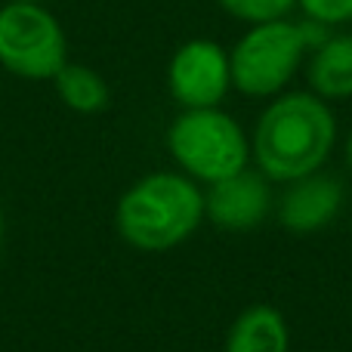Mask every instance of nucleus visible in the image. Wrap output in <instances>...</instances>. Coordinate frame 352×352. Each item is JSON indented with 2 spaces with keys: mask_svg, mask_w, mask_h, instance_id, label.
<instances>
[{
  "mask_svg": "<svg viewBox=\"0 0 352 352\" xmlns=\"http://www.w3.org/2000/svg\"><path fill=\"white\" fill-rule=\"evenodd\" d=\"M337 146V115L309 90H285L266 102L250 130V161L269 182L318 173Z\"/></svg>",
  "mask_w": 352,
  "mask_h": 352,
  "instance_id": "nucleus-1",
  "label": "nucleus"
},
{
  "mask_svg": "<svg viewBox=\"0 0 352 352\" xmlns=\"http://www.w3.org/2000/svg\"><path fill=\"white\" fill-rule=\"evenodd\" d=\"M204 223V188L179 170L136 179L115 207L118 235L136 250L161 254L188 241Z\"/></svg>",
  "mask_w": 352,
  "mask_h": 352,
  "instance_id": "nucleus-2",
  "label": "nucleus"
},
{
  "mask_svg": "<svg viewBox=\"0 0 352 352\" xmlns=\"http://www.w3.org/2000/svg\"><path fill=\"white\" fill-rule=\"evenodd\" d=\"M324 34L328 31L322 25L306 19L297 22L291 16L248 25L229 50L232 90L248 99H272L285 93Z\"/></svg>",
  "mask_w": 352,
  "mask_h": 352,
  "instance_id": "nucleus-3",
  "label": "nucleus"
},
{
  "mask_svg": "<svg viewBox=\"0 0 352 352\" xmlns=\"http://www.w3.org/2000/svg\"><path fill=\"white\" fill-rule=\"evenodd\" d=\"M167 152L179 173L201 186L250 167V133L217 109H182L167 127Z\"/></svg>",
  "mask_w": 352,
  "mask_h": 352,
  "instance_id": "nucleus-4",
  "label": "nucleus"
},
{
  "mask_svg": "<svg viewBox=\"0 0 352 352\" xmlns=\"http://www.w3.org/2000/svg\"><path fill=\"white\" fill-rule=\"evenodd\" d=\"M68 62V34L47 3H0V68L22 80H53Z\"/></svg>",
  "mask_w": 352,
  "mask_h": 352,
  "instance_id": "nucleus-5",
  "label": "nucleus"
},
{
  "mask_svg": "<svg viewBox=\"0 0 352 352\" xmlns=\"http://www.w3.org/2000/svg\"><path fill=\"white\" fill-rule=\"evenodd\" d=\"M167 90L179 109H217L232 93L229 50L210 37H192L167 62Z\"/></svg>",
  "mask_w": 352,
  "mask_h": 352,
  "instance_id": "nucleus-6",
  "label": "nucleus"
},
{
  "mask_svg": "<svg viewBox=\"0 0 352 352\" xmlns=\"http://www.w3.org/2000/svg\"><path fill=\"white\" fill-rule=\"evenodd\" d=\"M272 210V188L260 170H244L210 182L204 192V219L226 232H250Z\"/></svg>",
  "mask_w": 352,
  "mask_h": 352,
  "instance_id": "nucleus-7",
  "label": "nucleus"
},
{
  "mask_svg": "<svg viewBox=\"0 0 352 352\" xmlns=\"http://www.w3.org/2000/svg\"><path fill=\"white\" fill-rule=\"evenodd\" d=\"M343 182L331 173H309L287 182L278 201V223L291 235H316L328 229L343 207Z\"/></svg>",
  "mask_w": 352,
  "mask_h": 352,
  "instance_id": "nucleus-8",
  "label": "nucleus"
},
{
  "mask_svg": "<svg viewBox=\"0 0 352 352\" xmlns=\"http://www.w3.org/2000/svg\"><path fill=\"white\" fill-rule=\"evenodd\" d=\"M306 90L324 102L352 99V31L334 28L309 50L303 62Z\"/></svg>",
  "mask_w": 352,
  "mask_h": 352,
  "instance_id": "nucleus-9",
  "label": "nucleus"
},
{
  "mask_svg": "<svg viewBox=\"0 0 352 352\" xmlns=\"http://www.w3.org/2000/svg\"><path fill=\"white\" fill-rule=\"evenodd\" d=\"M223 352H291V331L275 306L254 303L229 324Z\"/></svg>",
  "mask_w": 352,
  "mask_h": 352,
  "instance_id": "nucleus-10",
  "label": "nucleus"
},
{
  "mask_svg": "<svg viewBox=\"0 0 352 352\" xmlns=\"http://www.w3.org/2000/svg\"><path fill=\"white\" fill-rule=\"evenodd\" d=\"M50 84L56 87L59 102L65 105V109H72L74 115H99V111H105L111 102L109 80H105L96 68L84 65V62L68 59Z\"/></svg>",
  "mask_w": 352,
  "mask_h": 352,
  "instance_id": "nucleus-11",
  "label": "nucleus"
},
{
  "mask_svg": "<svg viewBox=\"0 0 352 352\" xmlns=\"http://www.w3.org/2000/svg\"><path fill=\"white\" fill-rule=\"evenodd\" d=\"M217 6L238 22L256 25L272 22V19H287L297 10V0H217Z\"/></svg>",
  "mask_w": 352,
  "mask_h": 352,
  "instance_id": "nucleus-12",
  "label": "nucleus"
},
{
  "mask_svg": "<svg viewBox=\"0 0 352 352\" xmlns=\"http://www.w3.org/2000/svg\"><path fill=\"white\" fill-rule=\"evenodd\" d=\"M297 10L306 22L322 25L324 31L346 28L352 22V0H297Z\"/></svg>",
  "mask_w": 352,
  "mask_h": 352,
  "instance_id": "nucleus-13",
  "label": "nucleus"
},
{
  "mask_svg": "<svg viewBox=\"0 0 352 352\" xmlns=\"http://www.w3.org/2000/svg\"><path fill=\"white\" fill-rule=\"evenodd\" d=\"M343 152H346V167H349V173H352V130H349V136H346V146H343Z\"/></svg>",
  "mask_w": 352,
  "mask_h": 352,
  "instance_id": "nucleus-14",
  "label": "nucleus"
},
{
  "mask_svg": "<svg viewBox=\"0 0 352 352\" xmlns=\"http://www.w3.org/2000/svg\"><path fill=\"white\" fill-rule=\"evenodd\" d=\"M0 248H3V210H0Z\"/></svg>",
  "mask_w": 352,
  "mask_h": 352,
  "instance_id": "nucleus-15",
  "label": "nucleus"
},
{
  "mask_svg": "<svg viewBox=\"0 0 352 352\" xmlns=\"http://www.w3.org/2000/svg\"><path fill=\"white\" fill-rule=\"evenodd\" d=\"M22 3H47V6H50L53 0H22Z\"/></svg>",
  "mask_w": 352,
  "mask_h": 352,
  "instance_id": "nucleus-16",
  "label": "nucleus"
},
{
  "mask_svg": "<svg viewBox=\"0 0 352 352\" xmlns=\"http://www.w3.org/2000/svg\"><path fill=\"white\" fill-rule=\"evenodd\" d=\"M0 3H3V0H0Z\"/></svg>",
  "mask_w": 352,
  "mask_h": 352,
  "instance_id": "nucleus-17",
  "label": "nucleus"
}]
</instances>
